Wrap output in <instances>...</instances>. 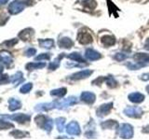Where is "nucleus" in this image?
I'll return each instance as SVG.
<instances>
[{"mask_svg":"<svg viewBox=\"0 0 149 140\" xmlns=\"http://www.w3.org/2000/svg\"><path fill=\"white\" fill-rule=\"evenodd\" d=\"M64 57V53H62L61 55H59L57 58H56L53 62H51L49 65V70H55L56 68H58L59 67V65H60V61L62 60L63 58Z\"/></svg>","mask_w":149,"mask_h":140,"instance_id":"obj_23","label":"nucleus"},{"mask_svg":"<svg viewBox=\"0 0 149 140\" xmlns=\"http://www.w3.org/2000/svg\"><path fill=\"white\" fill-rule=\"evenodd\" d=\"M22 81H23V78H22V72H17L15 75H13V76L11 77V82L15 86H17L19 83H21Z\"/></svg>","mask_w":149,"mask_h":140,"instance_id":"obj_25","label":"nucleus"},{"mask_svg":"<svg viewBox=\"0 0 149 140\" xmlns=\"http://www.w3.org/2000/svg\"><path fill=\"white\" fill-rule=\"evenodd\" d=\"M124 114L130 118L139 119L143 114V111L140 106H128L124 109Z\"/></svg>","mask_w":149,"mask_h":140,"instance_id":"obj_1","label":"nucleus"},{"mask_svg":"<svg viewBox=\"0 0 149 140\" xmlns=\"http://www.w3.org/2000/svg\"><path fill=\"white\" fill-rule=\"evenodd\" d=\"M46 66L45 63H30L27 64L25 68L27 70H34V69H41Z\"/></svg>","mask_w":149,"mask_h":140,"instance_id":"obj_24","label":"nucleus"},{"mask_svg":"<svg viewBox=\"0 0 149 140\" xmlns=\"http://www.w3.org/2000/svg\"><path fill=\"white\" fill-rule=\"evenodd\" d=\"M8 81V75H3L0 76V84H5Z\"/></svg>","mask_w":149,"mask_h":140,"instance_id":"obj_42","label":"nucleus"},{"mask_svg":"<svg viewBox=\"0 0 149 140\" xmlns=\"http://www.w3.org/2000/svg\"><path fill=\"white\" fill-rule=\"evenodd\" d=\"M33 36H34V30H33L32 28H26V29L22 30L20 34H19V37L24 41L31 39Z\"/></svg>","mask_w":149,"mask_h":140,"instance_id":"obj_13","label":"nucleus"},{"mask_svg":"<svg viewBox=\"0 0 149 140\" xmlns=\"http://www.w3.org/2000/svg\"><path fill=\"white\" fill-rule=\"evenodd\" d=\"M6 1H7V0H3V2H4V3H6Z\"/></svg>","mask_w":149,"mask_h":140,"instance_id":"obj_48","label":"nucleus"},{"mask_svg":"<svg viewBox=\"0 0 149 140\" xmlns=\"http://www.w3.org/2000/svg\"><path fill=\"white\" fill-rule=\"evenodd\" d=\"M50 59V54L49 53H42L38 56H36V60L40 61V60H49Z\"/></svg>","mask_w":149,"mask_h":140,"instance_id":"obj_37","label":"nucleus"},{"mask_svg":"<svg viewBox=\"0 0 149 140\" xmlns=\"http://www.w3.org/2000/svg\"><path fill=\"white\" fill-rule=\"evenodd\" d=\"M128 98L130 102L139 104V103H142L144 100V95L140 92H132V93H130V94H129Z\"/></svg>","mask_w":149,"mask_h":140,"instance_id":"obj_15","label":"nucleus"},{"mask_svg":"<svg viewBox=\"0 0 149 140\" xmlns=\"http://www.w3.org/2000/svg\"><path fill=\"white\" fill-rule=\"evenodd\" d=\"M8 20V17H7V16H1V17H0V25H4Z\"/></svg>","mask_w":149,"mask_h":140,"instance_id":"obj_43","label":"nucleus"},{"mask_svg":"<svg viewBox=\"0 0 149 140\" xmlns=\"http://www.w3.org/2000/svg\"><path fill=\"white\" fill-rule=\"evenodd\" d=\"M36 50L34 49V48H30V49H28L26 51H25V55L28 56V57H31V56H33L34 54H36Z\"/></svg>","mask_w":149,"mask_h":140,"instance_id":"obj_41","label":"nucleus"},{"mask_svg":"<svg viewBox=\"0 0 149 140\" xmlns=\"http://www.w3.org/2000/svg\"><path fill=\"white\" fill-rule=\"evenodd\" d=\"M26 6V4L22 1H19V0H16V1H13L9 4L8 6V12L10 14H18L21 11H22L24 9Z\"/></svg>","mask_w":149,"mask_h":140,"instance_id":"obj_2","label":"nucleus"},{"mask_svg":"<svg viewBox=\"0 0 149 140\" xmlns=\"http://www.w3.org/2000/svg\"><path fill=\"white\" fill-rule=\"evenodd\" d=\"M126 65H127V66L129 67V69H130V70H137V69H140L141 67L146 66V64H141V63H138V64L128 63V64H126Z\"/></svg>","mask_w":149,"mask_h":140,"instance_id":"obj_31","label":"nucleus"},{"mask_svg":"<svg viewBox=\"0 0 149 140\" xmlns=\"http://www.w3.org/2000/svg\"><path fill=\"white\" fill-rule=\"evenodd\" d=\"M10 135H13V137H15V138H22V137H26L28 135V133L16 130V131H13V132H11Z\"/></svg>","mask_w":149,"mask_h":140,"instance_id":"obj_32","label":"nucleus"},{"mask_svg":"<svg viewBox=\"0 0 149 140\" xmlns=\"http://www.w3.org/2000/svg\"><path fill=\"white\" fill-rule=\"evenodd\" d=\"M144 48H146L147 50H149V38H147L146 43H144Z\"/></svg>","mask_w":149,"mask_h":140,"instance_id":"obj_45","label":"nucleus"},{"mask_svg":"<svg viewBox=\"0 0 149 140\" xmlns=\"http://www.w3.org/2000/svg\"><path fill=\"white\" fill-rule=\"evenodd\" d=\"M77 103V97L70 96V97L66 98V99H63L61 101H56V108L62 109V108H64V107L76 105Z\"/></svg>","mask_w":149,"mask_h":140,"instance_id":"obj_3","label":"nucleus"},{"mask_svg":"<svg viewBox=\"0 0 149 140\" xmlns=\"http://www.w3.org/2000/svg\"><path fill=\"white\" fill-rule=\"evenodd\" d=\"M55 123H56V126H57V129L59 132H63L64 129L65 119L64 118H57L55 120Z\"/></svg>","mask_w":149,"mask_h":140,"instance_id":"obj_29","label":"nucleus"},{"mask_svg":"<svg viewBox=\"0 0 149 140\" xmlns=\"http://www.w3.org/2000/svg\"><path fill=\"white\" fill-rule=\"evenodd\" d=\"M105 82H106L107 86H108L109 88H116V87H118V82H116V80L112 76L105 77Z\"/></svg>","mask_w":149,"mask_h":140,"instance_id":"obj_28","label":"nucleus"},{"mask_svg":"<svg viewBox=\"0 0 149 140\" xmlns=\"http://www.w3.org/2000/svg\"><path fill=\"white\" fill-rule=\"evenodd\" d=\"M128 58V54L123 53V52H118L116 53L114 56V59L116 61H118V62H121V61H124L125 59Z\"/></svg>","mask_w":149,"mask_h":140,"instance_id":"obj_34","label":"nucleus"},{"mask_svg":"<svg viewBox=\"0 0 149 140\" xmlns=\"http://www.w3.org/2000/svg\"><path fill=\"white\" fill-rule=\"evenodd\" d=\"M105 81V77H99L98 78L94 79V80L92 81V84H95V85H101L102 82Z\"/></svg>","mask_w":149,"mask_h":140,"instance_id":"obj_40","label":"nucleus"},{"mask_svg":"<svg viewBox=\"0 0 149 140\" xmlns=\"http://www.w3.org/2000/svg\"><path fill=\"white\" fill-rule=\"evenodd\" d=\"M107 4H108V8H109V13H111V11L113 10L114 11V14H115V16H116V18L118 17V15H116V14L115 13V11H118V8H116L115 5L112 3L110 0H107Z\"/></svg>","mask_w":149,"mask_h":140,"instance_id":"obj_36","label":"nucleus"},{"mask_svg":"<svg viewBox=\"0 0 149 140\" xmlns=\"http://www.w3.org/2000/svg\"><path fill=\"white\" fill-rule=\"evenodd\" d=\"M35 120H36V124L38 125L40 128H43L44 129L46 123H48V120H49V118H47V117L44 116V115H38L37 117H36Z\"/></svg>","mask_w":149,"mask_h":140,"instance_id":"obj_22","label":"nucleus"},{"mask_svg":"<svg viewBox=\"0 0 149 140\" xmlns=\"http://www.w3.org/2000/svg\"><path fill=\"white\" fill-rule=\"evenodd\" d=\"M17 42H18V40L16 38H14V39L8 40V41H5L3 45H7L8 47H9V48H11V47H13L15 44H17Z\"/></svg>","mask_w":149,"mask_h":140,"instance_id":"obj_39","label":"nucleus"},{"mask_svg":"<svg viewBox=\"0 0 149 140\" xmlns=\"http://www.w3.org/2000/svg\"><path fill=\"white\" fill-rule=\"evenodd\" d=\"M80 99L85 102L86 104H93V103L95 102V99H96V96L93 92H83L80 95Z\"/></svg>","mask_w":149,"mask_h":140,"instance_id":"obj_8","label":"nucleus"},{"mask_svg":"<svg viewBox=\"0 0 149 140\" xmlns=\"http://www.w3.org/2000/svg\"><path fill=\"white\" fill-rule=\"evenodd\" d=\"M77 40H78V42L80 44L87 45V44L91 43L93 38H92V36L88 32L80 31L78 33V35H77Z\"/></svg>","mask_w":149,"mask_h":140,"instance_id":"obj_5","label":"nucleus"},{"mask_svg":"<svg viewBox=\"0 0 149 140\" xmlns=\"http://www.w3.org/2000/svg\"><path fill=\"white\" fill-rule=\"evenodd\" d=\"M140 78H141L142 80H143V81H147V80H149V73H146V74L141 75V77H140Z\"/></svg>","mask_w":149,"mask_h":140,"instance_id":"obj_44","label":"nucleus"},{"mask_svg":"<svg viewBox=\"0 0 149 140\" xmlns=\"http://www.w3.org/2000/svg\"><path fill=\"white\" fill-rule=\"evenodd\" d=\"M22 106L21 102L17 100V99H14V98H10L8 101V108L10 111H14V110H18L20 109Z\"/></svg>","mask_w":149,"mask_h":140,"instance_id":"obj_20","label":"nucleus"},{"mask_svg":"<svg viewBox=\"0 0 149 140\" xmlns=\"http://www.w3.org/2000/svg\"><path fill=\"white\" fill-rule=\"evenodd\" d=\"M112 107H113V103H107V104H104L101 106H99V108L96 110V115L98 117H104L105 115H108L110 113V111L112 110Z\"/></svg>","mask_w":149,"mask_h":140,"instance_id":"obj_6","label":"nucleus"},{"mask_svg":"<svg viewBox=\"0 0 149 140\" xmlns=\"http://www.w3.org/2000/svg\"><path fill=\"white\" fill-rule=\"evenodd\" d=\"M14 125L10 123H8V121L5 120H0V130H6L8 128H13Z\"/></svg>","mask_w":149,"mask_h":140,"instance_id":"obj_33","label":"nucleus"},{"mask_svg":"<svg viewBox=\"0 0 149 140\" xmlns=\"http://www.w3.org/2000/svg\"><path fill=\"white\" fill-rule=\"evenodd\" d=\"M146 92H147L149 93V85H148V86L146 87Z\"/></svg>","mask_w":149,"mask_h":140,"instance_id":"obj_47","label":"nucleus"},{"mask_svg":"<svg viewBox=\"0 0 149 140\" xmlns=\"http://www.w3.org/2000/svg\"><path fill=\"white\" fill-rule=\"evenodd\" d=\"M101 42L102 43V45L105 46V47H110V46H113L116 43V38L114 36H111V35H106L104 36L101 38Z\"/></svg>","mask_w":149,"mask_h":140,"instance_id":"obj_16","label":"nucleus"},{"mask_svg":"<svg viewBox=\"0 0 149 140\" xmlns=\"http://www.w3.org/2000/svg\"><path fill=\"white\" fill-rule=\"evenodd\" d=\"M134 60L136 61L137 63H148L149 62V54L147 53H143V52H138V53H135L133 56Z\"/></svg>","mask_w":149,"mask_h":140,"instance_id":"obj_18","label":"nucleus"},{"mask_svg":"<svg viewBox=\"0 0 149 140\" xmlns=\"http://www.w3.org/2000/svg\"><path fill=\"white\" fill-rule=\"evenodd\" d=\"M58 44L60 46V48L70 49V48H72V47H73L74 42L72 41L71 38H69V37H63V38H61L59 40Z\"/></svg>","mask_w":149,"mask_h":140,"instance_id":"obj_17","label":"nucleus"},{"mask_svg":"<svg viewBox=\"0 0 149 140\" xmlns=\"http://www.w3.org/2000/svg\"><path fill=\"white\" fill-rule=\"evenodd\" d=\"M133 128L130 124L124 123L120 126V137L124 139H129L133 136Z\"/></svg>","mask_w":149,"mask_h":140,"instance_id":"obj_4","label":"nucleus"},{"mask_svg":"<svg viewBox=\"0 0 149 140\" xmlns=\"http://www.w3.org/2000/svg\"><path fill=\"white\" fill-rule=\"evenodd\" d=\"M38 44L41 48L51 49L54 47V41L52 39H39Z\"/></svg>","mask_w":149,"mask_h":140,"instance_id":"obj_21","label":"nucleus"},{"mask_svg":"<svg viewBox=\"0 0 149 140\" xmlns=\"http://www.w3.org/2000/svg\"><path fill=\"white\" fill-rule=\"evenodd\" d=\"M0 61L6 64H10L13 61V57L10 52H8V50H3L0 51Z\"/></svg>","mask_w":149,"mask_h":140,"instance_id":"obj_12","label":"nucleus"},{"mask_svg":"<svg viewBox=\"0 0 149 140\" xmlns=\"http://www.w3.org/2000/svg\"><path fill=\"white\" fill-rule=\"evenodd\" d=\"M85 56H86V58L90 61H96L102 58L101 53L92 49H87L85 51Z\"/></svg>","mask_w":149,"mask_h":140,"instance_id":"obj_10","label":"nucleus"},{"mask_svg":"<svg viewBox=\"0 0 149 140\" xmlns=\"http://www.w3.org/2000/svg\"><path fill=\"white\" fill-rule=\"evenodd\" d=\"M2 71H3V66H2V64H0V73H2Z\"/></svg>","mask_w":149,"mask_h":140,"instance_id":"obj_46","label":"nucleus"},{"mask_svg":"<svg viewBox=\"0 0 149 140\" xmlns=\"http://www.w3.org/2000/svg\"><path fill=\"white\" fill-rule=\"evenodd\" d=\"M32 88H33L32 83H26L21 88V92L22 93H27L32 90Z\"/></svg>","mask_w":149,"mask_h":140,"instance_id":"obj_35","label":"nucleus"},{"mask_svg":"<svg viewBox=\"0 0 149 140\" xmlns=\"http://www.w3.org/2000/svg\"><path fill=\"white\" fill-rule=\"evenodd\" d=\"M83 6L88 9H94L97 6L95 0H85L83 1Z\"/></svg>","mask_w":149,"mask_h":140,"instance_id":"obj_30","label":"nucleus"},{"mask_svg":"<svg viewBox=\"0 0 149 140\" xmlns=\"http://www.w3.org/2000/svg\"><path fill=\"white\" fill-rule=\"evenodd\" d=\"M67 57L69 59H71V60L77 61V62H78V63H84V62H85V60H84V58L82 57V55L80 53H78V52H72V53H70Z\"/></svg>","mask_w":149,"mask_h":140,"instance_id":"obj_27","label":"nucleus"},{"mask_svg":"<svg viewBox=\"0 0 149 140\" xmlns=\"http://www.w3.org/2000/svg\"><path fill=\"white\" fill-rule=\"evenodd\" d=\"M66 88H60V89H56V90H52L50 92V94L53 96H58V97H63L66 94Z\"/></svg>","mask_w":149,"mask_h":140,"instance_id":"obj_26","label":"nucleus"},{"mask_svg":"<svg viewBox=\"0 0 149 140\" xmlns=\"http://www.w3.org/2000/svg\"><path fill=\"white\" fill-rule=\"evenodd\" d=\"M56 107V101H53L51 103H46V104H39L36 107V110L38 111H48L49 109H52Z\"/></svg>","mask_w":149,"mask_h":140,"instance_id":"obj_14","label":"nucleus"},{"mask_svg":"<svg viewBox=\"0 0 149 140\" xmlns=\"http://www.w3.org/2000/svg\"><path fill=\"white\" fill-rule=\"evenodd\" d=\"M93 73L92 70H88V69H86V70H82L80 72H77V73H74L73 74L70 78L71 79H74V80H77V79H82V78H86L88 77H90L91 75Z\"/></svg>","mask_w":149,"mask_h":140,"instance_id":"obj_9","label":"nucleus"},{"mask_svg":"<svg viewBox=\"0 0 149 140\" xmlns=\"http://www.w3.org/2000/svg\"><path fill=\"white\" fill-rule=\"evenodd\" d=\"M66 132L71 135H79L81 133L79 124L77 121H71L66 127Z\"/></svg>","mask_w":149,"mask_h":140,"instance_id":"obj_7","label":"nucleus"},{"mask_svg":"<svg viewBox=\"0 0 149 140\" xmlns=\"http://www.w3.org/2000/svg\"><path fill=\"white\" fill-rule=\"evenodd\" d=\"M101 126L102 129H115L118 127V123L116 120H109L104 121V123H101Z\"/></svg>","mask_w":149,"mask_h":140,"instance_id":"obj_19","label":"nucleus"},{"mask_svg":"<svg viewBox=\"0 0 149 140\" xmlns=\"http://www.w3.org/2000/svg\"><path fill=\"white\" fill-rule=\"evenodd\" d=\"M52 126H53V120H51V119H49L48 123H46L45 128H44V129L47 131V132H50L51 129H52Z\"/></svg>","mask_w":149,"mask_h":140,"instance_id":"obj_38","label":"nucleus"},{"mask_svg":"<svg viewBox=\"0 0 149 140\" xmlns=\"http://www.w3.org/2000/svg\"><path fill=\"white\" fill-rule=\"evenodd\" d=\"M7 118L16 120L19 123H25L31 120V117L29 115H26V114H16V115H13V116H8V117H7Z\"/></svg>","mask_w":149,"mask_h":140,"instance_id":"obj_11","label":"nucleus"}]
</instances>
